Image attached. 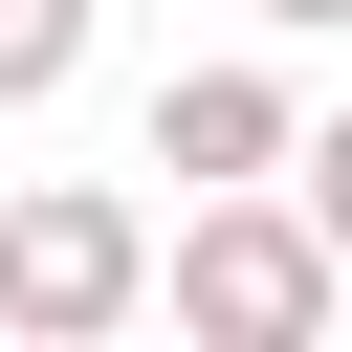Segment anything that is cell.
<instances>
[{
	"instance_id": "cell-1",
	"label": "cell",
	"mask_w": 352,
	"mask_h": 352,
	"mask_svg": "<svg viewBox=\"0 0 352 352\" xmlns=\"http://www.w3.org/2000/svg\"><path fill=\"white\" fill-rule=\"evenodd\" d=\"M330 308H352V242L308 220V176H286V198L242 176V198L176 220V330H198V352H308Z\"/></svg>"
},
{
	"instance_id": "cell-2",
	"label": "cell",
	"mask_w": 352,
	"mask_h": 352,
	"mask_svg": "<svg viewBox=\"0 0 352 352\" xmlns=\"http://www.w3.org/2000/svg\"><path fill=\"white\" fill-rule=\"evenodd\" d=\"M176 264H154V220L110 198V176H44V198H0V330L22 352H88V330H132Z\"/></svg>"
},
{
	"instance_id": "cell-3",
	"label": "cell",
	"mask_w": 352,
	"mask_h": 352,
	"mask_svg": "<svg viewBox=\"0 0 352 352\" xmlns=\"http://www.w3.org/2000/svg\"><path fill=\"white\" fill-rule=\"evenodd\" d=\"M286 154H308V110H286L264 66H176V88H154V176H176V198H242V176H286Z\"/></svg>"
},
{
	"instance_id": "cell-4",
	"label": "cell",
	"mask_w": 352,
	"mask_h": 352,
	"mask_svg": "<svg viewBox=\"0 0 352 352\" xmlns=\"http://www.w3.org/2000/svg\"><path fill=\"white\" fill-rule=\"evenodd\" d=\"M66 66H88V0H0V110H44Z\"/></svg>"
},
{
	"instance_id": "cell-5",
	"label": "cell",
	"mask_w": 352,
	"mask_h": 352,
	"mask_svg": "<svg viewBox=\"0 0 352 352\" xmlns=\"http://www.w3.org/2000/svg\"><path fill=\"white\" fill-rule=\"evenodd\" d=\"M286 176H308V220H330V242H352V110H330V132H308V154H286Z\"/></svg>"
},
{
	"instance_id": "cell-6",
	"label": "cell",
	"mask_w": 352,
	"mask_h": 352,
	"mask_svg": "<svg viewBox=\"0 0 352 352\" xmlns=\"http://www.w3.org/2000/svg\"><path fill=\"white\" fill-rule=\"evenodd\" d=\"M242 22H308V44H330V22H352V0H242Z\"/></svg>"
}]
</instances>
